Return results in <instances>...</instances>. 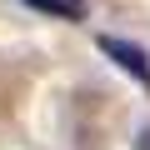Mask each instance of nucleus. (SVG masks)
I'll use <instances>...</instances> for the list:
<instances>
[{"label":"nucleus","mask_w":150,"mask_h":150,"mask_svg":"<svg viewBox=\"0 0 150 150\" xmlns=\"http://www.w3.org/2000/svg\"><path fill=\"white\" fill-rule=\"evenodd\" d=\"M95 45H100V55H110V60H115V65L130 75V80H140V85L150 90V55H145L135 40H120V35H100Z\"/></svg>","instance_id":"1"},{"label":"nucleus","mask_w":150,"mask_h":150,"mask_svg":"<svg viewBox=\"0 0 150 150\" xmlns=\"http://www.w3.org/2000/svg\"><path fill=\"white\" fill-rule=\"evenodd\" d=\"M20 5L40 10V15H55V20H85V0H20Z\"/></svg>","instance_id":"2"},{"label":"nucleus","mask_w":150,"mask_h":150,"mask_svg":"<svg viewBox=\"0 0 150 150\" xmlns=\"http://www.w3.org/2000/svg\"><path fill=\"white\" fill-rule=\"evenodd\" d=\"M135 150H150V125H145V130L135 135Z\"/></svg>","instance_id":"3"}]
</instances>
